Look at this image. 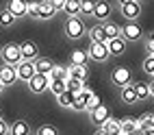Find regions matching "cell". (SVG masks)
<instances>
[{
  "label": "cell",
  "instance_id": "cell-18",
  "mask_svg": "<svg viewBox=\"0 0 154 135\" xmlns=\"http://www.w3.org/2000/svg\"><path fill=\"white\" fill-rule=\"evenodd\" d=\"M65 70H67V79H74V81H80V83L87 81V66H69Z\"/></svg>",
  "mask_w": 154,
  "mask_h": 135
},
{
  "label": "cell",
  "instance_id": "cell-39",
  "mask_svg": "<svg viewBox=\"0 0 154 135\" xmlns=\"http://www.w3.org/2000/svg\"><path fill=\"white\" fill-rule=\"evenodd\" d=\"M50 5L54 7V11H59V9H63V5H65V0H48Z\"/></svg>",
  "mask_w": 154,
  "mask_h": 135
},
{
  "label": "cell",
  "instance_id": "cell-20",
  "mask_svg": "<svg viewBox=\"0 0 154 135\" xmlns=\"http://www.w3.org/2000/svg\"><path fill=\"white\" fill-rule=\"evenodd\" d=\"M9 133L11 135H30V127H28L26 120H17L9 127Z\"/></svg>",
  "mask_w": 154,
  "mask_h": 135
},
{
  "label": "cell",
  "instance_id": "cell-31",
  "mask_svg": "<svg viewBox=\"0 0 154 135\" xmlns=\"http://www.w3.org/2000/svg\"><path fill=\"white\" fill-rule=\"evenodd\" d=\"M48 89L52 92V94H63L65 92V81H50V85H48Z\"/></svg>",
  "mask_w": 154,
  "mask_h": 135
},
{
  "label": "cell",
  "instance_id": "cell-19",
  "mask_svg": "<svg viewBox=\"0 0 154 135\" xmlns=\"http://www.w3.org/2000/svg\"><path fill=\"white\" fill-rule=\"evenodd\" d=\"M33 66H35V72H37V74H48V72L54 68L52 59H46V57H44V59H35Z\"/></svg>",
  "mask_w": 154,
  "mask_h": 135
},
{
  "label": "cell",
  "instance_id": "cell-24",
  "mask_svg": "<svg viewBox=\"0 0 154 135\" xmlns=\"http://www.w3.org/2000/svg\"><path fill=\"white\" fill-rule=\"evenodd\" d=\"M137 131H154V116L146 113L141 120H137Z\"/></svg>",
  "mask_w": 154,
  "mask_h": 135
},
{
  "label": "cell",
  "instance_id": "cell-35",
  "mask_svg": "<svg viewBox=\"0 0 154 135\" xmlns=\"http://www.w3.org/2000/svg\"><path fill=\"white\" fill-rule=\"evenodd\" d=\"M57 100H59L61 107H72V92H63V94H59Z\"/></svg>",
  "mask_w": 154,
  "mask_h": 135
},
{
  "label": "cell",
  "instance_id": "cell-41",
  "mask_svg": "<svg viewBox=\"0 0 154 135\" xmlns=\"http://www.w3.org/2000/svg\"><path fill=\"white\" fill-rule=\"evenodd\" d=\"M0 135H9V124L0 118Z\"/></svg>",
  "mask_w": 154,
  "mask_h": 135
},
{
  "label": "cell",
  "instance_id": "cell-11",
  "mask_svg": "<svg viewBox=\"0 0 154 135\" xmlns=\"http://www.w3.org/2000/svg\"><path fill=\"white\" fill-rule=\"evenodd\" d=\"M122 15H124L128 22H135V20L141 15V2H128V5H122Z\"/></svg>",
  "mask_w": 154,
  "mask_h": 135
},
{
  "label": "cell",
  "instance_id": "cell-32",
  "mask_svg": "<svg viewBox=\"0 0 154 135\" xmlns=\"http://www.w3.org/2000/svg\"><path fill=\"white\" fill-rule=\"evenodd\" d=\"M100 105H102V100H100V96L94 92V94H91V96L87 98V105H85V109H87V111H94V109H96V107H100Z\"/></svg>",
  "mask_w": 154,
  "mask_h": 135
},
{
  "label": "cell",
  "instance_id": "cell-23",
  "mask_svg": "<svg viewBox=\"0 0 154 135\" xmlns=\"http://www.w3.org/2000/svg\"><path fill=\"white\" fill-rule=\"evenodd\" d=\"M63 11H65L69 18H76V15H80V0H65Z\"/></svg>",
  "mask_w": 154,
  "mask_h": 135
},
{
  "label": "cell",
  "instance_id": "cell-30",
  "mask_svg": "<svg viewBox=\"0 0 154 135\" xmlns=\"http://www.w3.org/2000/svg\"><path fill=\"white\" fill-rule=\"evenodd\" d=\"M85 87V83H80V81H74V79H65V92H80Z\"/></svg>",
  "mask_w": 154,
  "mask_h": 135
},
{
  "label": "cell",
  "instance_id": "cell-43",
  "mask_svg": "<svg viewBox=\"0 0 154 135\" xmlns=\"http://www.w3.org/2000/svg\"><path fill=\"white\" fill-rule=\"evenodd\" d=\"M117 2H119V7H122V5H128V2H132V0H117Z\"/></svg>",
  "mask_w": 154,
  "mask_h": 135
},
{
  "label": "cell",
  "instance_id": "cell-27",
  "mask_svg": "<svg viewBox=\"0 0 154 135\" xmlns=\"http://www.w3.org/2000/svg\"><path fill=\"white\" fill-rule=\"evenodd\" d=\"M122 100L126 102V105H132V102H137V96H135V89H132V83L122 87Z\"/></svg>",
  "mask_w": 154,
  "mask_h": 135
},
{
  "label": "cell",
  "instance_id": "cell-38",
  "mask_svg": "<svg viewBox=\"0 0 154 135\" xmlns=\"http://www.w3.org/2000/svg\"><path fill=\"white\" fill-rule=\"evenodd\" d=\"M26 15L37 18V2H26Z\"/></svg>",
  "mask_w": 154,
  "mask_h": 135
},
{
  "label": "cell",
  "instance_id": "cell-29",
  "mask_svg": "<svg viewBox=\"0 0 154 135\" xmlns=\"http://www.w3.org/2000/svg\"><path fill=\"white\" fill-rule=\"evenodd\" d=\"M69 59H72V66H85L87 63V53L85 50H74Z\"/></svg>",
  "mask_w": 154,
  "mask_h": 135
},
{
  "label": "cell",
  "instance_id": "cell-37",
  "mask_svg": "<svg viewBox=\"0 0 154 135\" xmlns=\"http://www.w3.org/2000/svg\"><path fill=\"white\" fill-rule=\"evenodd\" d=\"M143 70H146V74L152 76V72H154V55H148V59L143 61Z\"/></svg>",
  "mask_w": 154,
  "mask_h": 135
},
{
  "label": "cell",
  "instance_id": "cell-14",
  "mask_svg": "<svg viewBox=\"0 0 154 135\" xmlns=\"http://www.w3.org/2000/svg\"><path fill=\"white\" fill-rule=\"evenodd\" d=\"M7 11L11 13L13 18H22V15H26V0H9Z\"/></svg>",
  "mask_w": 154,
  "mask_h": 135
},
{
  "label": "cell",
  "instance_id": "cell-25",
  "mask_svg": "<svg viewBox=\"0 0 154 135\" xmlns=\"http://www.w3.org/2000/svg\"><path fill=\"white\" fill-rule=\"evenodd\" d=\"M102 28H104V37H106V39H115V37L122 35V28H119L117 24H113V22H104V24H102Z\"/></svg>",
  "mask_w": 154,
  "mask_h": 135
},
{
  "label": "cell",
  "instance_id": "cell-16",
  "mask_svg": "<svg viewBox=\"0 0 154 135\" xmlns=\"http://www.w3.org/2000/svg\"><path fill=\"white\" fill-rule=\"evenodd\" d=\"M54 7L48 2V0H42V2H37V18L39 20H50V18H54Z\"/></svg>",
  "mask_w": 154,
  "mask_h": 135
},
{
  "label": "cell",
  "instance_id": "cell-21",
  "mask_svg": "<svg viewBox=\"0 0 154 135\" xmlns=\"http://www.w3.org/2000/svg\"><path fill=\"white\" fill-rule=\"evenodd\" d=\"M104 133H109V135H122V129H119V120H115V118H109L104 124L100 127Z\"/></svg>",
  "mask_w": 154,
  "mask_h": 135
},
{
  "label": "cell",
  "instance_id": "cell-4",
  "mask_svg": "<svg viewBox=\"0 0 154 135\" xmlns=\"http://www.w3.org/2000/svg\"><path fill=\"white\" fill-rule=\"evenodd\" d=\"M91 94H94V92H91L87 85L80 89V92H74V94H72V109H74V111H83L85 105H87V98Z\"/></svg>",
  "mask_w": 154,
  "mask_h": 135
},
{
  "label": "cell",
  "instance_id": "cell-22",
  "mask_svg": "<svg viewBox=\"0 0 154 135\" xmlns=\"http://www.w3.org/2000/svg\"><path fill=\"white\" fill-rule=\"evenodd\" d=\"M89 39H91V41H98V44H104V41H106L102 24H94V26L89 28Z\"/></svg>",
  "mask_w": 154,
  "mask_h": 135
},
{
  "label": "cell",
  "instance_id": "cell-42",
  "mask_svg": "<svg viewBox=\"0 0 154 135\" xmlns=\"http://www.w3.org/2000/svg\"><path fill=\"white\" fill-rule=\"evenodd\" d=\"M137 135H154V131H137Z\"/></svg>",
  "mask_w": 154,
  "mask_h": 135
},
{
  "label": "cell",
  "instance_id": "cell-1",
  "mask_svg": "<svg viewBox=\"0 0 154 135\" xmlns=\"http://www.w3.org/2000/svg\"><path fill=\"white\" fill-rule=\"evenodd\" d=\"M0 57H2L5 66H11V68H15L20 61H22V55H20V46H17V44H7V46H2Z\"/></svg>",
  "mask_w": 154,
  "mask_h": 135
},
{
  "label": "cell",
  "instance_id": "cell-40",
  "mask_svg": "<svg viewBox=\"0 0 154 135\" xmlns=\"http://www.w3.org/2000/svg\"><path fill=\"white\" fill-rule=\"evenodd\" d=\"M146 50H148V55H152V50H154V37L150 35L148 41H146Z\"/></svg>",
  "mask_w": 154,
  "mask_h": 135
},
{
  "label": "cell",
  "instance_id": "cell-46",
  "mask_svg": "<svg viewBox=\"0 0 154 135\" xmlns=\"http://www.w3.org/2000/svg\"><path fill=\"white\" fill-rule=\"evenodd\" d=\"M122 135H126V133H122ZM130 135H137V133H130Z\"/></svg>",
  "mask_w": 154,
  "mask_h": 135
},
{
  "label": "cell",
  "instance_id": "cell-13",
  "mask_svg": "<svg viewBox=\"0 0 154 135\" xmlns=\"http://www.w3.org/2000/svg\"><path fill=\"white\" fill-rule=\"evenodd\" d=\"M122 37H124L126 41L139 39V37H141V26H139L137 22H128V24H124V28H122Z\"/></svg>",
  "mask_w": 154,
  "mask_h": 135
},
{
  "label": "cell",
  "instance_id": "cell-34",
  "mask_svg": "<svg viewBox=\"0 0 154 135\" xmlns=\"http://www.w3.org/2000/svg\"><path fill=\"white\" fill-rule=\"evenodd\" d=\"M13 22H15V18L9 13L7 9H2V11H0V24H2V26H11Z\"/></svg>",
  "mask_w": 154,
  "mask_h": 135
},
{
  "label": "cell",
  "instance_id": "cell-2",
  "mask_svg": "<svg viewBox=\"0 0 154 135\" xmlns=\"http://www.w3.org/2000/svg\"><path fill=\"white\" fill-rule=\"evenodd\" d=\"M83 33H85V24H83V20H80L78 15L69 18L65 22V37L67 39H80Z\"/></svg>",
  "mask_w": 154,
  "mask_h": 135
},
{
  "label": "cell",
  "instance_id": "cell-10",
  "mask_svg": "<svg viewBox=\"0 0 154 135\" xmlns=\"http://www.w3.org/2000/svg\"><path fill=\"white\" fill-rule=\"evenodd\" d=\"M104 44H106V50H109V57H111V55L117 57V55H122V53L126 50V39L122 37V35L115 37V39H106Z\"/></svg>",
  "mask_w": 154,
  "mask_h": 135
},
{
  "label": "cell",
  "instance_id": "cell-17",
  "mask_svg": "<svg viewBox=\"0 0 154 135\" xmlns=\"http://www.w3.org/2000/svg\"><path fill=\"white\" fill-rule=\"evenodd\" d=\"M132 89H135L137 100H148V98L152 96V92H154L152 83H150V85H148V83H135V85H132Z\"/></svg>",
  "mask_w": 154,
  "mask_h": 135
},
{
  "label": "cell",
  "instance_id": "cell-45",
  "mask_svg": "<svg viewBox=\"0 0 154 135\" xmlns=\"http://www.w3.org/2000/svg\"><path fill=\"white\" fill-rule=\"evenodd\" d=\"M0 94H2V83H0Z\"/></svg>",
  "mask_w": 154,
  "mask_h": 135
},
{
  "label": "cell",
  "instance_id": "cell-12",
  "mask_svg": "<svg viewBox=\"0 0 154 135\" xmlns=\"http://www.w3.org/2000/svg\"><path fill=\"white\" fill-rule=\"evenodd\" d=\"M94 15L96 20H100V22H106L109 15H111V5L106 2V0H98V2L94 5Z\"/></svg>",
  "mask_w": 154,
  "mask_h": 135
},
{
  "label": "cell",
  "instance_id": "cell-47",
  "mask_svg": "<svg viewBox=\"0 0 154 135\" xmlns=\"http://www.w3.org/2000/svg\"><path fill=\"white\" fill-rule=\"evenodd\" d=\"M135 2H141V0H135Z\"/></svg>",
  "mask_w": 154,
  "mask_h": 135
},
{
  "label": "cell",
  "instance_id": "cell-33",
  "mask_svg": "<svg viewBox=\"0 0 154 135\" xmlns=\"http://www.w3.org/2000/svg\"><path fill=\"white\" fill-rule=\"evenodd\" d=\"M94 5H96V0H80V13L91 15L94 13Z\"/></svg>",
  "mask_w": 154,
  "mask_h": 135
},
{
  "label": "cell",
  "instance_id": "cell-44",
  "mask_svg": "<svg viewBox=\"0 0 154 135\" xmlns=\"http://www.w3.org/2000/svg\"><path fill=\"white\" fill-rule=\"evenodd\" d=\"M94 135H109V133H104V131H102V129H98V131H96Z\"/></svg>",
  "mask_w": 154,
  "mask_h": 135
},
{
  "label": "cell",
  "instance_id": "cell-8",
  "mask_svg": "<svg viewBox=\"0 0 154 135\" xmlns=\"http://www.w3.org/2000/svg\"><path fill=\"white\" fill-rule=\"evenodd\" d=\"M48 85H50V79L46 74H35L33 79L28 81V87H30L33 94H42V92H46Z\"/></svg>",
  "mask_w": 154,
  "mask_h": 135
},
{
  "label": "cell",
  "instance_id": "cell-28",
  "mask_svg": "<svg viewBox=\"0 0 154 135\" xmlns=\"http://www.w3.org/2000/svg\"><path fill=\"white\" fill-rule=\"evenodd\" d=\"M119 129H122V133H126V135L137 133V120H132V118L122 120V122H119Z\"/></svg>",
  "mask_w": 154,
  "mask_h": 135
},
{
  "label": "cell",
  "instance_id": "cell-3",
  "mask_svg": "<svg viewBox=\"0 0 154 135\" xmlns=\"http://www.w3.org/2000/svg\"><path fill=\"white\" fill-rule=\"evenodd\" d=\"M111 81H113V85L124 87V85H128V83H132V74H130V70L126 66H117L111 72Z\"/></svg>",
  "mask_w": 154,
  "mask_h": 135
},
{
  "label": "cell",
  "instance_id": "cell-6",
  "mask_svg": "<svg viewBox=\"0 0 154 135\" xmlns=\"http://www.w3.org/2000/svg\"><path fill=\"white\" fill-rule=\"evenodd\" d=\"M20 46V55H22V61H35L39 57V48L35 41H22Z\"/></svg>",
  "mask_w": 154,
  "mask_h": 135
},
{
  "label": "cell",
  "instance_id": "cell-5",
  "mask_svg": "<svg viewBox=\"0 0 154 135\" xmlns=\"http://www.w3.org/2000/svg\"><path fill=\"white\" fill-rule=\"evenodd\" d=\"M15 74H17V81H30L37 72H35V66L33 61H20V63L15 66Z\"/></svg>",
  "mask_w": 154,
  "mask_h": 135
},
{
  "label": "cell",
  "instance_id": "cell-7",
  "mask_svg": "<svg viewBox=\"0 0 154 135\" xmlns=\"http://www.w3.org/2000/svg\"><path fill=\"white\" fill-rule=\"evenodd\" d=\"M87 57H89V59H96V61H106V59H109L106 44H98V41H91V44H89V50H87Z\"/></svg>",
  "mask_w": 154,
  "mask_h": 135
},
{
  "label": "cell",
  "instance_id": "cell-26",
  "mask_svg": "<svg viewBox=\"0 0 154 135\" xmlns=\"http://www.w3.org/2000/svg\"><path fill=\"white\" fill-rule=\"evenodd\" d=\"M46 76H48L50 81H65V79H67V70H65L63 66H54Z\"/></svg>",
  "mask_w": 154,
  "mask_h": 135
},
{
  "label": "cell",
  "instance_id": "cell-15",
  "mask_svg": "<svg viewBox=\"0 0 154 135\" xmlns=\"http://www.w3.org/2000/svg\"><path fill=\"white\" fill-rule=\"evenodd\" d=\"M15 81H17L15 68H11V66H2L0 68V83H2V87L5 85H13Z\"/></svg>",
  "mask_w": 154,
  "mask_h": 135
},
{
  "label": "cell",
  "instance_id": "cell-9",
  "mask_svg": "<svg viewBox=\"0 0 154 135\" xmlns=\"http://www.w3.org/2000/svg\"><path fill=\"white\" fill-rule=\"evenodd\" d=\"M89 118H91V122H94L96 127H102V124L111 118V111H109L106 105H100V107H96L94 111H89Z\"/></svg>",
  "mask_w": 154,
  "mask_h": 135
},
{
  "label": "cell",
  "instance_id": "cell-36",
  "mask_svg": "<svg viewBox=\"0 0 154 135\" xmlns=\"http://www.w3.org/2000/svg\"><path fill=\"white\" fill-rule=\"evenodd\" d=\"M37 135H59V131L52 127V124H42L37 129Z\"/></svg>",
  "mask_w": 154,
  "mask_h": 135
}]
</instances>
